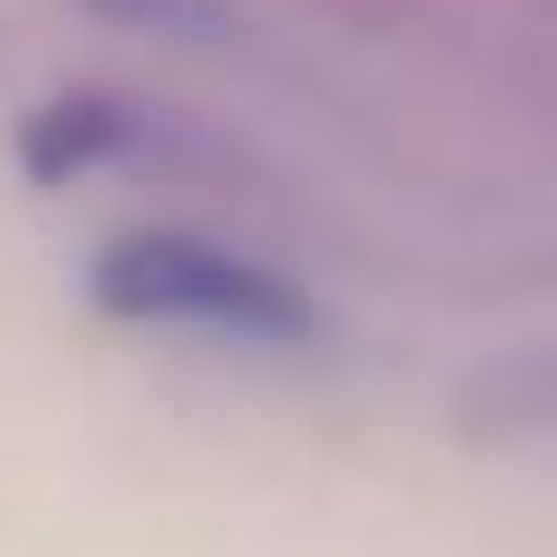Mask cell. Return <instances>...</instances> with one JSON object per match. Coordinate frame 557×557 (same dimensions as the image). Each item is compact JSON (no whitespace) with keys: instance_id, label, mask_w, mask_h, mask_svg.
<instances>
[{"instance_id":"2","label":"cell","mask_w":557,"mask_h":557,"mask_svg":"<svg viewBox=\"0 0 557 557\" xmlns=\"http://www.w3.org/2000/svg\"><path fill=\"white\" fill-rule=\"evenodd\" d=\"M455 423L475 444H557V331L475 361V372L455 382Z\"/></svg>"},{"instance_id":"4","label":"cell","mask_w":557,"mask_h":557,"mask_svg":"<svg viewBox=\"0 0 557 557\" xmlns=\"http://www.w3.org/2000/svg\"><path fill=\"white\" fill-rule=\"evenodd\" d=\"M83 11H114V21H145V32H176V21H197L207 0H83Z\"/></svg>"},{"instance_id":"3","label":"cell","mask_w":557,"mask_h":557,"mask_svg":"<svg viewBox=\"0 0 557 557\" xmlns=\"http://www.w3.org/2000/svg\"><path fill=\"white\" fill-rule=\"evenodd\" d=\"M21 176L32 186H62V176H83V165H103L124 145V103H103V94H52V103H32L21 114Z\"/></svg>"},{"instance_id":"1","label":"cell","mask_w":557,"mask_h":557,"mask_svg":"<svg viewBox=\"0 0 557 557\" xmlns=\"http://www.w3.org/2000/svg\"><path fill=\"white\" fill-rule=\"evenodd\" d=\"M94 310L135 320V331L238 341V351H310L320 341V299L299 278L238 259L218 238H186V227H124L114 248H94Z\"/></svg>"}]
</instances>
